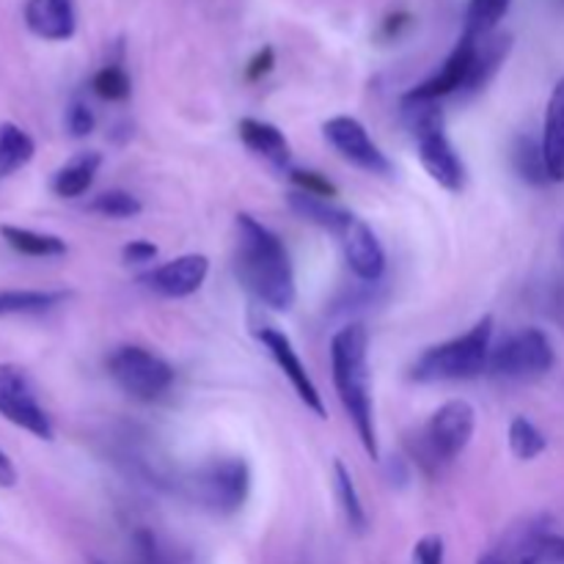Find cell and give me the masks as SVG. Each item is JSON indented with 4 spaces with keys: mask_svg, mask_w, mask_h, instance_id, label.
Listing matches in <instances>:
<instances>
[{
    "mask_svg": "<svg viewBox=\"0 0 564 564\" xmlns=\"http://www.w3.org/2000/svg\"><path fill=\"white\" fill-rule=\"evenodd\" d=\"M121 259L127 264H149L152 259H158V246L152 240H130L121 248Z\"/></svg>",
    "mask_w": 564,
    "mask_h": 564,
    "instance_id": "d6a6232c",
    "label": "cell"
},
{
    "mask_svg": "<svg viewBox=\"0 0 564 564\" xmlns=\"http://www.w3.org/2000/svg\"><path fill=\"white\" fill-rule=\"evenodd\" d=\"M64 124H66V132H69L72 138H86V135H91L94 127H97V113H94L91 105L88 102L75 99V102L66 108Z\"/></svg>",
    "mask_w": 564,
    "mask_h": 564,
    "instance_id": "4dcf8cb0",
    "label": "cell"
},
{
    "mask_svg": "<svg viewBox=\"0 0 564 564\" xmlns=\"http://www.w3.org/2000/svg\"><path fill=\"white\" fill-rule=\"evenodd\" d=\"M17 485V468L11 457L0 449V488H14Z\"/></svg>",
    "mask_w": 564,
    "mask_h": 564,
    "instance_id": "d590c367",
    "label": "cell"
},
{
    "mask_svg": "<svg viewBox=\"0 0 564 564\" xmlns=\"http://www.w3.org/2000/svg\"><path fill=\"white\" fill-rule=\"evenodd\" d=\"M477 564H507V560H505V554H501V551H488V554L479 556Z\"/></svg>",
    "mask_w": 564,
    "mask_h": 564,
    "instance_id": "8d00e7d4",
    "label": "cell"
},
{
    "mask_svg": "<svg viewBox=\"0 0 564 564\" xmlns=\"http://www.w3.org/2000/svg\"><path fill=\"white\" fill-rule=\"evenodd\" d=\"M330 378L364 452L372 460H380L372 386H369V334L361 323L345 325L330 339Z\"/></svg>",
    "mask_w": 564,
    "mask_h": 564,
    "instance_id": "7a4b0ae2",
    "label": "cell"
},
{
    "mask_svg": "<svg viewBox=\"0 0 564 564\" xmlns=\"http://www.w3.org/2000/svg\"><path fill=\"white\" fill-rule=\"evenodd\" d=\"M540 554H543V562L564 564V534L545 529V532L540 534Z\"/></svg>",
    "mask_w": 564,
    "mask_h": 564,
    "instance_id": "e575fe53",
    "label": "cell"
},
{
    "mask_svg": "<svg viewBox=\"0 0 564 564\" xmlns=\"http://www.w3.org/2000/svg\"><path fill=\"white\" fill-rule=\"evenodd\" d=\"M273 66H275V53H273V47H262L257 55H253L251 61H248V66H246V80H248V83L262 80L264 75H270V72H273Z\"/></svg>",
    "mask_w": 564,
    "mask_h": 564,
    "instance_id": "836d02e7",
    "label": "cell"
},
{
    "mask_svg": "<svg viewBox=\"0 0 564 564\" xmlns=\"http://www.w3.org/2000/svg\"><path fill=\"white\" fill-rule=\"evenodd\" d=\"M556 350L543 328H521L494 345L488 372L505 380H538L554 369Z\"/></svg>",
    "mask_w": 564,
    "mask_h": 564,
    "instance_id": "ba28073f",
    "label": "cell"
},
{
    "mask_svg": "<svg viewBox=\"0 0 564 564\" xmlns=\"http://www.w3.org/2000/svg\"><path fill=\"white\" fill-rule=\"evenodd\" d=\"M91 91L105 102H124L132 94V80L121 64H108L91 77Z\"/></svg>",
    "mask_w": 564,
    "mask_h": 564,
    "instance_id": "f1b7e54d",
    "label": "cell"
},
{
    "mask_svg": "<svg viewBox=\"0 0 564 564\" xmlns=\"http://www.w3.org/2000/svg\"><path fill=\"white\" fill-rule=\"evenodd\" d=\"M237 135L246 143V149H251L253 154H259L262 160H268L275 169L286 171L292 163V147L286 141L284 132L275 124L262 119H253V116H246V119L237 121Z\"/></svg>",
    "mask_w": 564,
    "mask_h": 564,
    "instance_id": "2e32d148",
    "label": "cell"
},
{
    "mask_svg": "<svg viewBox=\"0 0 564 564\" xmlns=\"http://www.w3.org/2000/svg\"><path fill=\"white\" fill-rule=\"evenodd\" d=\"M286 204H290V209L297 215V218H303L306 224L319 226V229L328 231V235L334 237L345 229V224L352 215L350 209L336 207V204L328 202V198L308 196V193H301V191H292L290 196H286Z\"/></svg>",
    "mask_w": 564,
    "mask_h": 564,
    "instance_id": "7402d4cb",
    "label": "cell"
},
{
    "mask_svg": "<svg viewBox=\"0 0 564 564\" xmlns=\"http://www.w3.org/2000/svg\"><path fill=\"white\" fill-rule=\"evenodd\" d=\"M99 169H102V154L88 149V152H77L75 158L66 160L50 180V191L58 198H80L91 191L94 180H97Z\"/></svg>",
    "mask_w": 564,
    "mask_h": 564,
    "instance_id": "e0dca14e",
    "label": "cell"
},
{
    "mask_svg": "<svg viewBox=\"0 0 564 564\" xmlns=\"http://www.w3.org/2000/svg\"><path fill=\"white\" fill-rule=\"evenodd\" d=\"M408 130L416 141V154L430 180L438 182L446 193H460L466 187V163L444 127L441 102H408L402 99Z\"/></svg>",
    "mask_w": 564,
    "mask_h": 564,
    "instance_id": "5b68a950",
    "label": "cell"
},
{
    "mask_svg": "<svg viewBox=\"0 0 564 564\" xmlns=\"http://www.w3.org/2000/svg\"><path fill=\"white\" fill-rule=\"evenodd\" d=\"M0 416L39 441H53L55 435L53 419L39 402L25 369L17 364H0Z\"/></svg>",
    "mask_w": 564,
    "mask_h": 564,
    "instance_id": "9c48e42d",
    "label": "cell"
},
{
    "mask_svg": "<svg viewBox=\"0 0 564 564\" xmlns=\"http://www.w3.org/2000/svg\"><path fill=\"white\" fill-rule=\"evenodd\" d=\"M0 237H3V242L11 251H17L20 257L28 259H61L69 253V246H66L64 237L25 229V226L0 224Z\"/></svg>",
    "mask_w": 564,
    "mask_h": 564,
    "instance_id": "44dd1931",
    "label": "cell"
},
{
    "mask_svg": "<svg viewBox=\"0 0 564 564\" xmlns=\"http://www.w3.org/2000/svg\"><path fill=\"white\" fill-rule=\"evenodd\" d=\"M512 50V36L510 33H490V36L477 39V47H474V61L471 72H468V83L463 88V94H477L499 75V69L505 66L507 55Z\"/></svg>",
    "mask_w": 564,
    "mask_h": 564,
    "instance_id": "d6986e66",
    "label": "cell"
},
{
    "mask_svg": "<svg viewBox=\"0 0 564 564\" xmlns=\"http://www.w3.org/2000/svg\"><path fill=\"white\" fill-rule=\"evenodd\" d=\"M334 490H336V499H339L341 512H345L347 527H350L356 534L367 532L369 527L367 507H364L361 494H358L356 488V479H352L350 468L345 466V460H334Z\"/></svg>",
    "mask_w": 564,
    "mask_h": 564,
    "instance_id": "cb8c5ba5",
    "label": "cell"
},
{
    "mask_svg": "<svg viewBox=\"0 0 564 564\" xmlns=\"http://www.w3.org/2000/svg\"><path fill=\"white\" fill-rule=\"evenodd\" d=\"M477 433V411L466 400H449L405 441L413 463L430 479L441 477L471 444Z\"/></svg>",
    "mask_w": 564,
    "mask_h": 564,
    "instance_id": "277c9868",
    "label": "cell"
},
{
    "mask_svg": "<svg viewBox=\"0 0 564 564\" xmlns=\"http://www.w3.org/2000/svg\"><path fill=\"white\" fill-rule=\"evenodd\" d=\"M209 275V259L204 253H182L171 262L158 264L141 275V284L165 301H182L196 295Z\"/></svg>",
    "mask_w": 564,
    "mask_h": 564,
    "instance_id": "7c38bea8",
    "label": "cell"
},
{
    "mask_svg": "<svg viewBox=\"0 0 564 564\" xmlns=\"http://www.w3.org/2000/svg\"><path fill=\"white\" fill-rule=\"evenodd\" d=\"M562 257H564V235H562Z\"/></svg>",
    "mask_w": 564,
    "mask_h": 564,
    "instance_id": "74e56055",
    "label": "cell"
},
{
    "mask_svg": "<svg viewBox=\"0 0 564 564\" xmlns=\"http://www.w3.org/2000/svg\"><path fill=\"white\" fill-rule=\"evenodd\" d=\"M474 47H477V39L460 36L449 58L444 61V66L433 77L413 86L402 99H408V102H441V99L452 97V94H463L468 83V72H471Z\"/></svg>",
    "mask_w": 564,
    "mask_h": 564,
    "instance_id": "5bb4252c",
    "label": "cell"
},
{
    "mask_svg": "<svg viewBox=\"0 0 564 564\" xmlns=\"http://www.w3.org/2000/svg\"><path fill=\"white\" fill-rule=\"evenodd\" d=\"M108 375L127 397L138 402H154L174 383V367L158 352L138 345L116 347L108 356Z\"/></svg>",
    "mask_w": 564,
    "mask_h": 564,
    "instance_id": "52a82bcc",
    "label": "cell"
},
{
    "mask_svg": "<svg viewBox=\"0 0 564 564\" xmlns=\"http://www.w3.org/2000/svg\"><path fill=\"white\" fill-rule=\"evenodd\" d=\"M33 154H36V141L31 132H25L14 121H3L0 124V180L25 169Z\"/></svg>",
    "mask_w": 564,
    "mask_h": 564,
    "instance_id": "603a6c76",
    "label": "cell"
},
{
    "mask_svg": "<svg viewBox=\"0 0 564 564\" xmlns=\"http://www.w3.org/2000/svg\"><path fill=\"white\" fill-rule=\"evenodd\" d=\"M86 209L91 215H99V218L130 220L143 213V204L141 198L132 196L130 191H102L86 204Z\"/></svg>",
    "mask_w": 564,
    "mask_h": 564,
    "instance_id": "83f0119b",
    "label": "cell"
},
{
    "mask_svg": "<svg viewBox=\"0 0 564 564\" xmlns=\"http://www.w3.org/2000/svg\"><path fill=\"white\" fill-rule=\"evenodd\" d=\"M22 20L44 42H69L77 33L75 0H28Z\"/></svg>",
    "mask_w": 564,
    "mask_h": 564,
    "instance_id": "9a60e30c",
    "label": "cell"
},
{
    "mask_svg": "<svg viewBox=\"0 0 564 564\" xmlns=\"http://www.w3.org/2000/svg\"><path fill=\"white\" fill-rule=\"evenodd\" d=\"M507 441H510V449L518 460H538L545 449H549V438L543 435V430L534 422H529L527 416H516L507 430Z\"/></svg>",
    "mask_w": 564,
    "mask_h": 564,
    "instance_id": "4316f807",
    "label": "cell"
},
{
    "mask_svg": "<svg viewBox=\"0 0 564 564\" xmlns=\"http://www.w3.org/2000/svg\"><path fill=\"white\" fill-rule=\"evenodd\" d=\"M286 176H290L292 185L297 187L301 193H308V196H317V198H334L339 196V187L334 185L330 180H325L323 174H317V171H303V169H286Z\"/></svg>",
    "mask_w": 564,
    "mask_h": 564,
    "instance_id": "f546056e",
    "label": "cell"
},
{
    "mask_svg": "<svg viewBox=\"0 0 564 564\" xmlns=\"http://www.w3.org/2000/svg\"><path fill=\"white\" fill-rule=\"evenodd\" d=\"M543 154L551 182H564V77L554 86L543 119Z\"/></svg>",
    "mask_w": 564,
    "mask_h": 564,
    "instance_id": "ac0fdd59",
    "label": "cell"
},
{
    "mask_svg": "<svg viewBox=\"0 0 564 564\" xmlns=\"http://www.w3.org/2000/svg\"><path fill=\"white\" fill-rule=\"evenodd\" d=\"M182 494L213 516H235L251 496V468L242 457H215L182 479Z\"/></svg>",
    "mask_w": 564,
    "mask_h": 564,
    "instance_id": "8992f818",
    "label": "cell"
},
{
    "mask_svg": "<svg viewBox=\"0 0 564 564\" xmlns=\"http://www.w3.org/2000/svg\"><path fill=\"white\" fill-rule=\"evenodd\" d=\"M253 336H257L259 345L268 350V356L273 358L275 367L284 372V378L290 380L292 391H295L297 400L306 405V411H312L317 419H328V408H325L323 394H319L317 383H314V378L308 375L306 364L297 356L290 336H286L284 330L273 328V325H259V328L253 330Z\"/></svg>",
    "mask_w": 564,
    "mask_h": 564,
    "instance_id": "8fae6325",
    "label": "cell"
},
{
    "mask_svg": "<svg viewBox=\"0 0 564 564\" xmlns=\"http://www.w3.org/2000/svg\"><path fill=\"white\" fill-rule=\"evenodd\" d=\"M323 135L345 163L356 165L364 174L394 176V163L389 160V154L372 141L369 130L356 116H334L323 124Z\"/></svg>",
    "mask_w": 564,
    "mask_h": 564,
    "instance_id": "30bf717a",
    "label": "cell"
},
{
    "mask_svg": "<svg viewBox=\"0 0 564 564\" xmlns=\"http://www.w3.org/2000/svg\"><path fill=\"white\" fill-rule=\"evenodd\" d=\"M336 240H339L347 268L352 270L356 279L367 281V284H375V281L383 279L386 248L367 220L358 218V215L352 213L350 220L345 224V229L336 235Z\"/></svg>",
    "mask_w": 564,
    "mask_h": 564,
    "instance_id": "4fadbf2b",
    "label": "cell"
},
{
    "mask_svg": "<svg viewBox=\"0 0 564 564\" xmlns=\"http://www.w3.org/2000/svg\"><path fill=\"white\" fill-rule=\"evenodd\" d=\"M510 6L512 0H468L463 36L485 39L490 36V33H496V28H499V22L507 17Z\"/></svg>",
    "mask_w": 564,
    "mask_h": 564,
    "instance_id": "484cf974",
    "label": "cell"
},
{
    "mask_svg": "<svg viewBox=\"0 0 564 564\" xmlns=\"http://www.w3.org/2000/svg\"><path fill=\"white\" fill-rule=\"evenodd\" d=\"M496 323L490 314L471 325L466 334L427 347L411 364L413 383H463L488 372L490 352H494Z\"/></svg>",
    "mask_w": 564,
    "mask_h": 564,
    "instance_id": "3957f363",
    "label": "cell"
},
{
    "mask_svg": "<svg viewBox=\"0 0 564 564\" xmlns=\"http://www.w3.org/2000/svg\"><path fill=\"white\" fill-rule=\"evenodd\" d=\"M91 564H105V562H99V560H91Z\"/></svg>",
    "mask_w": 564,
    "mask_h": 564,
    "instance_id": "f35d334b",
    "label": "cell"
},
{
    "mask_svg": "<svg viewBox=\"0 0 564 564\" xmlns=\"http://www.w3.org/2000/svg\"><path fill=\"white\" fill-rule=\"evenodd\" d=\"M72 290H0V319L39 317L72 301Z\"/></svg>",
    "mask_w": 564,
    "mask_h": 564,
    "instance_id": "ffe728a7",
    "label": "cell"
},
{
    "mask_svg": "<svg viewBox=\"0 0 564 564\" xmlns=\"http://www.w3.org/2000/svg\"><path fill=\"white\" fill-rule=\"evenodd\" d=\"M237 281L242 290L268 306L270 312H290L297 301L295 264L284 240L253 215L240 213L235 218V257Z\"/></svg>",
    "mask_w": 564,
    "mask_h": 564,
    "instance_id": "6da1fadb",
    "label": "cell"
},
{
    "mask_svg": "<svg viewBox=\"0 0 564 564\" xmlns=\"http://www.w3.org/2000/svg\"><path fill=\"white\" fill-rule=\"evenodd\" d=\"M510 160L516 174L521 176L527 185H549V169H545L543 143L534 135H518L512 141Z\"/></svg>",
    "mask_w": 564,
    "mask_h": 564,
    "instance_id": "d4e9b609",
    "label": "cell"
},
{
    "mask_svg": "<svg viewBox=\"0 0 564 564\" xmlns=\"http://www.w3.org/2000/svg\"><path fill=\"white\" fill-rule=\"evenodd\" d=\"M446 543L441 534H427L413 545V564H444Z\"/></svg>",
    "mask_w": 564,
    "mask_h": 564,
    "instance_id": "1f68e13d",
    "label": "cell"
}]
</instances>
